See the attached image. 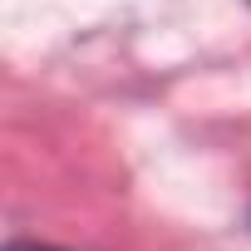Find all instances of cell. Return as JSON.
Wrapping results in <instances>:
<instances>
[{"label": "cell", "instance_id": "1", "mask_svg": "<svg viewBox=\"0 0 251 251\" xmlns=\"http://www.w3.org/2000/svg\"><path fill=\"white\" fill-rule=\"evenodd\" d=\"M5 251H59V246H40V241H10Z\"/></svg>", "mask_w": 251, "mask_h": 251}]
</instances>
